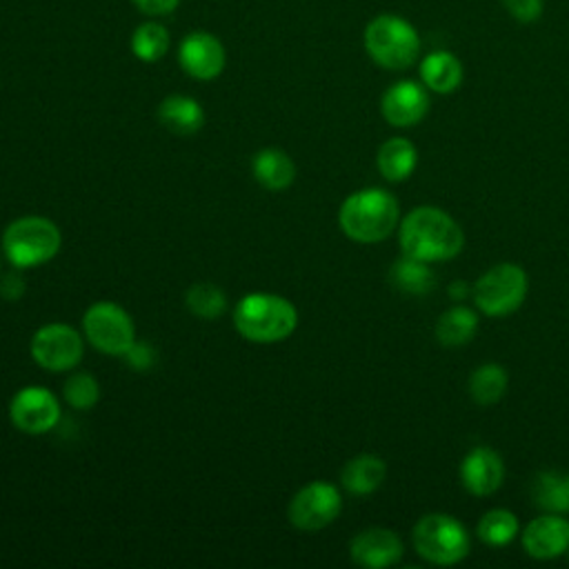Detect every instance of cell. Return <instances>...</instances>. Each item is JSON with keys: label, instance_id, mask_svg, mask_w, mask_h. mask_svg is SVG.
I'll return each mask as SVG.
<instances>
[{"label": "cell", "instance_id": "32", "mask_svg": "<svg viewBox=\"0 0 569 569\" xmlns=\"http://www.w3.org/2000/svg\"><path fill=\"white\" fill-rule=\"evenodd\" d=\"M140 13L149 16V18H158V16H169L173 9H178V4L182 0H131Z\"/></svg>", "mask_w": 569, "mask_h": 569}, {"label": "cell", "instance_id": "29", "mask_svg": "<svg viewBox=\"0 0 569 569\" xmlns=\"http://www.w3.org/2000/svg\"><path fill=\"white\" fill-rule=\"evenodd\" d=\"M62 396L69 407L87 411L100 400V385L89 371H73L62 385Z\"/></svg>", "mask_w": 569, "mask_h": 569}, {"label": "cell", "instance_id": "12", "mask_svg": "<svg viewBox=\"0 0 569 569\" xmlns=\"http://www.w3.org/2000/svg\"><path fill=\"white\" fill-rule=\"evenodd\" d=\"M178 64L193 80H213L227 64L224 44L209 31H191L178 44Z\"/></svg>", "mask_w": 569, "mask_h": 569}, {"label": "cell", "instance_id": "18", "mask_svg": "<svg viewBox=\"0 0 569 569\" xmlns=\"http://www.w3.org/2000/svg\"><path fill=\"white\" fill-rule=\"evenodd\" d=\"M158 120L176 136H191L202 129L204 111L196 98L184 93H171L158 104Z\"/></svg>", "mask_w": 569, "mask_h": 569}, {"label": "cell", "instance_id": "15", "mask_svg": "<svg viewBox=\"0 0 569 569\" xmlns=\"http://www.w3.org/2000/svg\"><path fill=\"white\" fill-rule=\"evenodd\" d=\"M405 553L400 536L385 527H369L356 533L349 542V556L356 565L367 569H385L396 565Z\"/></svg>", "mask_w": 569, "mask_h": 569}, {"label": "cell", "instance_id": "4", "mask_svg": "<svg viewBox=\"0 0 569 569\" xmlns=\"http://www.w3.org/2000/svg\"><path fill=\"white\" fill-rule=\"evenodd\" d=\"M367 56L387 71H405L418 62L422 40L418 29L398 13L373 16L362 33Z\"/></svg>", "mask_w": 569, "mask_h": 569}, {"label": "cell", "instance_id": "11", "mask_svg": "<svg viewBox=\"0 0 569 569\" xmlns=\"http://www.w3.org/2000/svg\"><path fill=\"white\" fill-rule=\"evenodd\" d=\"M9 418L18 431L40 436L58 425L60 402L47 387L29 385L13 393L9 402Z\"/></svg>", "mask_w": 569, "mask_h": 569}, {"label": "cell", "instance_id": "30", "mask_svg": "<svg viewBox=\"0 0 569 569\" xmlns=\"http://www.w3.org/2000/svg\"><path fill=\"white\" fill-rule=\"evenodd\" d=\"M498 2L520 24L538 22L545 11V0H498Z\"/></svg>", "mask_w": 569, "mask_h": 569}, {"label": "cell", "instance_id": "9", "mask_svg": "<svg viewBox=\"0 0 569 569\" xmlns=\"http://www.w3.org/2000/svg\"><path fill=\"white\" fill-rule=\"evenodd\" d=\"M342 511V496L336 485L313 480L298 489L287 507L289 522L300 531H320Z\"/></svg>", "mask_w": 569, "mask_h": 569}, {"label": "cell", "instance_id": "8", "mask_svg": "<svg viewBox=\"0 0 569 569\" xmlns=\"http://www.w3.org/2000/svg\"><path fill=\"white\" fill-rule=\"evenodd\" d=\"M84 338L107 356H124L136 342L131 316L111 300L93 302L82 316Z\"/></svg>", "mask_w": 569, "mask_h": 569}, {"label": "cell", "instance_id": "22", "mask_svg": "<svg viewBox=\"0 0 569 569\" xmlns=\"http://www.w3.org/2000/svg\"><path fill=\"white\" fill-rule=\"evenodd\" d=\"M429 264L431 262L402 253V258H398L389 269V282L402 293L425 296L436 287V273Z\"/></svg>", "mask_w": 569, "mask_h": 569}, {"label": "cell", "instance_id": "19", "mask_svg": "<svg viewBox=\"0 0 569 569\" xmlns=\"http://www.w3.org/2000/svg\"><path fill=\"white\" fill-rule=\"evenodd\" d=\"M251 173L264 189L282 191L296 180V162L282 149L267 147L251 158Z\"/></svg>", "mask_w": 569, "mask_h": 569}, {"label": "cell", "instance_id": "5", "mask_svg": "<svg viewBox=\"0 0 569 569\" xmlns=\"http://www.w3.org/2000/svg\"><path fill=\"white\" fill-rule=\"evenodd\" d=\"M62 244L58 224L42 216H22L7 224L2 251L16 269H31L49 262Z\"/></svg>", "mask_w": 569, "mask_h": 569}, {"label": "cell", "instance_id": "14", "mask_svg": "<svg viewBox=\"0 0 569 569\" xmlns=\"http://www.w3.org/2000/svg\"><path fill=\"white\" fill-rule=\"evenodd\" d=\"M522 549L536 560H551L569 549V520L562 513H542L520 533Z\"/></svg>", "mask_w": 569, "mask_h": 569}, {"label": "cell", "instance_id": "20", "mask_svg": "<svg viewBox=\"0 0 569 569\" xmlns=\"http://www.w3.org/2000/svg\"><path fill=\"white\" fill-rule=\"evenodd\" d=\"M387 478V465L376 453H358L340 471L342 487L353 496L373 493Z\"/></svg>", "mask_w": 569, "mask_h": 569}, {"label": "cell", "instance_id": "23", "mask_svg": "<svg viewBox=\"0 0 569 569\" xmlns=\"http://www.w3.org/2000/svg\"><path fill=\"white\" fill-rule=\"evenodd\" d=\"M478 313L467 305H453L438 316L436 338L445 347H462L478 331Z\"/></svg>", "mask_w": 569, "mask_h": 569}, {"label": "cell", "instance_id": "10", "mask_svg": "<svg viewBox=\"0 0 569 569\" xmlns=\"http://www.w3.org/2000/svg\"><path fill=\"white\" fill-rule=\"evenodd\" d=\"M29 351L38 367L47 371H69L82 360L84 345L71 325L49 322L31 336Z\"/></svg>", "mask_w": 569, "mask_h": 569}, {"label": "cell", "instance_id": "26", "mask_svg": "<svg viewBox=\"0 0 569 569\" xmlns=\"http://www.w3.org/2000/svg\"><path fill=\"white\" fill-rule=\"evenodd\" d=\"M518 518L513 511L496 507L489 509L476 525V533L478 538L489 545V547H505L509 545L516 536H518Z\"/></svg>", "mask_w": 569, "mask_h": 569}, {"label": "cell", "instance_id": "25", "mask_svg": "<svg viewBox=\"0 0 569 569\" xmlns=\"http://www.w3.org/2000/svg\"><path fill=\"white\" fill-rule=\"evenodd\" d=\"M169 44H171L169 29L156 20H147V22L138 24L133 29L131 42H129L131 53L140 62H158L169 51Z\"/></svg>", "mask_w": 569, "mask_h": 569}, {"label": "cell", "instance_id": "2", "mask_svg": "<svg viewBox=\"0 0 569 569\" xmlns=\"http://www.w3.org/2000/svg\"><path fill=\"white\" fill-rule=\"evenodd\" d=\"M338 224L342 233L356 242H380L400 224L398 200L380 187L358 189L342 200L338 209Z\"/></svg>", "mask_w": 569, "mask_h": 569}, {"label": "cell", "instance_id": "6", "mask_svg": "<svg viewBox=\"0 0 569 569\" xmlns=\"http://www.w3.org/2000/svg\"><path fill=\"white\" fill-rule=\"evenodd\" d=\"M416 553L438 567H451L467 558L471 538L460 520L449 513H425L411 531Z\"/></svg>", "mask_w": 569, "mask_h": 569}, {"label": "cell", "instance_id": "17", "mask_svg": "<svg viewBox=\"0 0 569 569\" xmlns=\"http://www.w3.org/2000/svg\"><path fill=\"white\" fill-rule=\"evenodd\" d=\"M465 80V67L460 58L447 49L429 51L420 60V82L431 91L440 96L453 93Z\"/></svg>", "mask_w": 569, "mask_h": 569}, {"label": "cell", "instance_id": "13", "mask_svg": "<svg viewBox=\"0 0 569 569\" xmlns=\"http://www.w3.org/2000/svg\"><path fill=\"white\" fill-rule=\"evenodd\" d=\"M429 89L418 80H398L389 84L380 98L382 118L398 129L416 127L429 113Z\"/></svg>", "mask_w": 569, "mask_h": 569}, {"label": "cell", "instance_id": "36", "mask_svg": "<svg viewBox=\"0 0 569 569\" xmlns=\"http://www.w3.org/2000/svg\"><path fill=\"white\" fill-rule=\"evenodd\" d=\"M567 551H569V549H567Z\"/></svg>", "mask_w": 569, "mask_h": 569}, {"label": "cell", "instance_id": "7", "mask_svg": "<svg viewBox=\"0 0 569 569\" xmlns=\"http://www.w3.org/2000/svg\"><path fill=\"white\" fill-rule=\"evenodd\" d=\"M527 271L516 262H498L473 282L471 298L485 316L505 318L520 309V305L527 298Z\"/></svg>", "mask_w": 569, "mask_h": 569}, {"label": "cell", "instance_id": "3", "mask_svg": "<svg viewBox=\"0 0 569 569\" xmlns=\"http://www.w3.org/2000/svg\"><path fill=\"white\" fill-rule=\"evenodd\" d=\"M233 327L249 342H280L296 331L298 309L278 293L253 291L238 300L233 309Z\"/></svg>", "mask_w": 569, "mask_h": 569}, {"label": "cell", "instance_id": "35", "mask_svg": "<svg viewBox=\"0 0 569 569\" xmlns=\"http://www.w3.org/2000/svg\"><path fill=\"white\" fill-rule=\"evenodd\" d=\"M565 482H567V487H569V473H565Z\"/></svg>", "mask_w": 569, "mask_h": 569}, {"label": "cell", "instance_id": "28", "mask_svg": "<svg viewBox=\"0 0 569 569\" xmlns=\"http://www.w3.org/2000/svg\"><path fill=\"white\" fill-rule=\"evenodd\" d=\"M184 302L193 316L202 320H216L227 307V296L213 282H196L187 289Z\"/></svg>", "mask_w": 569, "mask_h": 569}, {"label": "cell", "instance_id": "24", "mask_svg": "<svg viewBox=\"0 0 569 569\" xmlns=\"http://www.w3.org/2000/svg\"><path fill=\"white\" fill-rule=\"evenodd\" d=\"M507 385H509L507 369L498 362H485L476 367L467 382L471 400L480 407H491L498 400H502V396L507 393Z\"/></svg>", "mask_w": 569, "mask_h": 569}, {"label": "cell", "instance_id": "34", "mask_svg": "<svg viewBox=\"0 0 569 569\" xmlns=\"http://www.w3.org/2000/svg\"><path fill=\"white\" fill-rule=\"evenodd\" d=\"M471 291H473V284H467V282H462V280H456V282L449 284V296H451L456 302H462V298L471 296Z\"/></svg>", "mask_w": 569, "mask_h": 569}, {"label": "cell", "instance_id": "1", "mask_svg": "<svg viewBox=\"0 0 569 569\" xmlns=\"http://www.w3.org/2000/svg\"><path fill=\"white\" fill-rule=\"evenodd\" d=\"M398 242L405 256L425 262H442L462 251L465 231L445 209L420 204L400 220Z\"/></svg>", "mask_w": 569, "mask_h": 569}, {"label": "cell", "instance_id": "33", "mask_svg": "<svg viewBox=\"0 0 569 569\" xmlns=\"http://www.w3.org/2000/svg\"><path fill=\"white\" fill-rule=\"evenodd\" d=\"M24 293V280L20 278L18 271H9L2 280H0V296L9 302L18 300Z\"/></svg>", "mask_w": 569, "mask_h": 569}, {"label": "cell", "instance_id": "31", "mask_svg": "<svg viewBox=\"0 0 569 569\" xmlns=\"http://www.w3.org/2000/svg\"><path fill=\"white\" fill-rule=\"evenodd\" d=\"M122 358L127 360V365H129L131 369L144 371V369H149V367L153 365V360H156V351H153L147 342H138V340H136Z\"/></svg>", "mask_w": 569, "mask_h": 569}, {"label": "cell", "instance_id": "21", "mask_svg": "<svg viewBox=\"0 0 569 569\" xmlns=\"http://www.w3.org/2000/svg\"><path fill=\"white\" fill-rule=\"evenodd\" d=\"M418 164V151L409 138L393 136L378 147L376 167L380 176L389 182L407 180Z\"/></svg>", "mask_w": 569, "mask_h": 569}, {"label": "cell", "instance_id": "16", "mask_svg": "<svg viewBox=\"0 0 569 569\" xmlns=\"http://www.w3.org/2000/svg\"><path fill=\"white\" fill-rule=\"evenodd\" d=\"M460 482L471 496H491L505 480V462L491 447L478 445L469 449L460 462Z\"/></svg>", "mask_w": 569, "mask_h": 569}, {"label": "cell", "instance_id": "27", "mask_svg": "<svg viewBox=\"0 0 569 569\" xmlns=\"http://www.w3.org/2000/svg\"><path fill=\"white\" fill-rule=\"evenodd\" d=\"M533 502L547 513H567L569 511V487L565 473L542 471L533 480Z\"/></svg>", "mask_w": 569, "mask_h": 569}]
</instances>
